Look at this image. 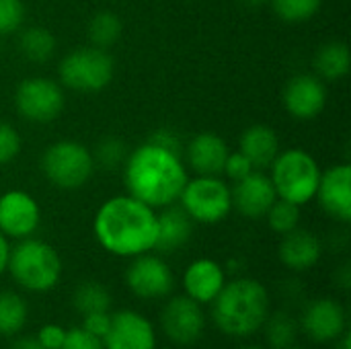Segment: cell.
Listing matches in <instances>:
<instances>
[{
  "label": "cell",
  "instance_id": "ffe728a7",
  "mask_svg": "<svg viewBox=\"0 0 351 349\" xmlns=\"http://www.w3.org/2000/svg\"><path fill=\"white\" fill-rule=\"evenodd\" d=\"M323 247L317 234L304 228H294L288 234H282V243L278 249L280 261L292 272H306L315 267L321 259Z\"/></svg>",
  "mask_w": 351,
  "mask_h": 349
},
{
  "label": "cell",
  "instance_id": "3957f363",
  "mask_svg": "<svg viewBox=\"0 0 351 349\" xmlns=\"http://www.w3.org/2000/svg\"><path fill=\"white\" fill-rule=\"evenodd\" d=\"M269 317V292L251 278H239L220 290L212 302L216 327L230 337L245 339L257 333Z\"/></svg>",
  "mask_w": 351,
  "mask_h": 349
},
{
  "label": "cell",
  "instance_id": "2e32d148",
  "mask_svg": "<svg viewBox=\"0 0 351 349\" xmlns=\"http://www.w3.org/2000/svg\"><path fill=\"white\" fill-rule=\"evenodd\" d=\"M230 193H232V208H237L241 216L251 220L265 218L267 210L278 200L274 183L269 175H265L263 171H253L245 179L237 181L234 187H230Z\"/></svg>",
  "mask_w": 351,
  "mask_h": 349
},
{
  "label": "cell",
  "instance_id": "7c38bea8",
  "mask_svg": "<svg viewBox=\"0 0 351 349\" xmlns=\"http://www.w3.org/2000/svg\"><path fill=\"white\" fill-rule=\"evenodd\" d=\"M160 325L165 335L173 344L191 346L202 337L206 329V317L202 304H197L189 296H175L165 304Z\"/></svg>",
  "mask_w": 351,
  "mask_h": 349
},
{
  "label": "cell",
  "instance_id": "8fae6325",
  "mask_svg": "<svg viewBox=\"0 0 351 349\" xmlns=\"http://www.w3.org/2000/svg\"><path fill=\"white\" fill-rule=\"evenodd\" d=\"M41 222V208L37 200L23 191L10 189L0 195V232L6 239H27L39 228Z\"/></svg>",
  "mask_w": 351,
  "mask_h": 349
},
{
  "label": "cell",
  "instance_id": "4316f807",
  "mask_svg": "<svg viewBox=\"0 0 351 349\" xmlns=\"http://www.w3.org/2000/svg\"><path fill=\"white\" fill-rule=\"evenodd\" d=\"M74 306L84 317L90 313H107L111 306L109 290L99 282H82L74 292Z\"/></svg>",
  "mask_w": 351,
  "mask_h": 349
},
{
  "label": "cell",
  "instance_id": "d4e9b609",
  "mask_svg": "<svg viewBox=\"0 0 351 349\" xmlns=\"http://www.w3.org/2000/svg\"><path fill=\"white\" fill-rule=\"evenodd\" d=\"M121 33H123L121 16L113 10H99L88 19L86 35H88L90 45H95V47L109 49L113 43L119 41Z\"/></svg>",
  "mask_w": 351,
  "mask_h": 349
},
{
  "label": "cell",
  "instance_id": "30bf717a",
  "mask_svg": "<svg viewBox=\"0 0 351 349\" xmlns=\"http://www.w3.org/2000/svg\"><path fill=\"white\" fill-rule=\"evenodd\" d=\"M125 284L134 296L144 300H156L171 294L175 278L162 257L144 253L132 257V263L125 272Z\"/></svg>",
  "mask_w": 351,
  "mask_h": 349
},
{
  "label": "cell",
  "instance_id": "f35d334b",
  "mask_svg": "<svg viewBox=\"0 0 351 349\" xmlns=\"http://www.w3.org/2000/svg\"><path fill=\"white\" fill-rule=\"evenodd\" d=\"M8 255H10V243L8 239L0 232V276L6 272L8 267Z\"/></svg>",
  "mask_w": 351,
  "mask_h": 349
},
{
  "label": "cell",
  "instance_id": "484cf974",
  "mask_svg": "<svg viewBox=\"0 0 351 349\" xmlns=\"http://www.w3.org/2000/svg\"><path fill=\"white\" fill-rule=\"evenodd\" d=\"M27 323V302L16 292H0V335H16Z\"/></svg>",
  "mask_w": 351,
  "mask_h": 349
},
{
  "label": "cell",
  "instance_id": "7bdbcfd3",
  "mask_svg": "<svg viewBox=\"0 0 351 349\" xmlns=\"http://www.w3.org/2000/svg\"><path fill=\"white\" fill-rule=\"evenodd\" d=\"M241 349H263V348H259V346H245V348H241Z\"/></svg>",
  "mask_w": 351,
  "mask_h": 349
},
{
  "label": "cell",
  "instance_id": "4dcf8cb0",
  "mask_svg": "<svg viewBox=\"0 0 351 349\" xmlns=\"http://www.w3.org/2000/svg\"><path fill=\"white\" fill-rule=\"evenodd\" d=\"M265 218H267V224H269V228L274 232L288 234V232H292L294 228L300 226V206L278 197L274 202V206L267 210Z\"/></svg>",
  "mask_w": 351,
  "mask_h": 349
},
{
  "label": "cell",
  "instance_id": "ac0fdd59",
  "mask_svg": "<svg viewBox=\"0 0 351 349\" xmlns=\"http://www.w3.org/2000/svg\"><path fill=\"white\" fill-rule=\"evenodd\" d=\"M226 284V272L224 267L208 257L195 259L187 265L183 274V290L185 296L195 300L197 304H212L214 298L220 294V290Z\"/></svg>",
  "mask_w": 351,
  "mask_h": 349
},
{
  "label": "cell",
  "instance_id": "52a82bcc",
  "mask_svg": "<svg viewBox=\"0 0 351 349\" xmlns=\"http://www.w3.org/2000/svg\"><path fill=\"white\" fill-rule=\"evenodd\" d=\"M41 171L45 179L58 189H80L95 173L93 152L82 142L58 140L43 150Z\"/></svg>",
  "mask_w": 351,
  "mask_h": 349
},
{
  "label": "cell",
  "instance_id": "603a6c76",
  "mask_svg": "<svg viewBox=\"0 0 351 349\" xmlns=\"http://www.w3.org/2000/svg\"><path fill=\"white\" fill-rule=\"evenodd\" d=\"M350 47L343 41H329L321 45L313 58L315 74L321 80H341L350 74Z\"/></svg>",
  "mask_w": 351,
  "mask_h": 349
},
{
  "label": "cell",
  "instance_id": "f546056e",
  "mask_svg": "<svg viewBox=\"0 0 351 349\" xmlns=\"http://www.w3.org/2000/svg\"><path fill=\"white\" fill-rule=\"evenodd\" d=\"M93 152V160H95V167L99 165L101 169H107V171H115L119 167H123L125 158H128V146L123 140L115 138V136H107L103 138Z\"/></svg>",
  "mask_w": 351,
  "mask_h": 349
},
{
  "label": "cell",
  "instance_id": "7a4b0ae2",
  "mask_svg": "<svg viewBox=\"0 0 351 349\" xmlns=\"http://www.w3.org/2000/svg\"><path fill=\"white\" fill-rule=\"evenodd\" d=\"M121 169L128 195L154 210L173 206L189 179L181 154L152 142L130 150Z\"/></svg>",
  "mask_w": 351,
  "mask_h": 349
},
{
  "label": "cell",
  "instance_id": "277c9868",
  "mask_svg": "<svg viewBox=\"0 0 351 349\" xmlns=\"http://www.w3.org/2000/svg\"><path fill=\"white\" fill-rule=\"evenodd\" d=\"M6 269L23 290L49 292L62 278V259L49 243L27 237L10 247Z\"/></svg>",
  "mask_w": 351,
  "mask_h": 349
},
{
  "label": "cell",
  "instance_id": "cb8c5ba5",
  "mask_svg": "<svg viewBox=\"0 0 351 349\" xmlns=\"http://www.w3.org/2000/svg\"><path fill=\"white\" fill-rule=\"evenodd\" d=\"M56 47H58L56 35L45 27H27L19 35L21 53L35 64H43L51 60V56L56 53Z\"/></svg>",
  "mask_w": 351,
  "mask_h": 349
},
{
  "label": "cell",
  "instance_id": "ab89813d",
  "mask_svg": "<svg viewBox=\"0 0 351 349\" xmlns=\"http://www.w3.org/2000/svg\"><path fill=\"white\" fill-rule=\"evenodd\" d=\"M10 349H43L39 344H37V339L35 337H25V339H19L14 346Z\"/></svg>",
  "mask_w": 351,
  "mask_h": 349
},
{
  "label": "cell",
  "instance_id": "6da1fadb",
  "mask_svg": "<svg viewBox=\"0 0 351 349\" xmlns=\"http://www.w3.org/2000/svg\"><path fill=\"white\" fill-rule=\"evenodd\" d=\"M93 232L107 253L132 259L154 251L158 216L154 208L132 195H113L99 206Z\"/></svg>",
  "mask_w": 351,
  "mask_h": 349
},
{
  "label": "cell",
  "instance_id": "836d02e7",
  "mask_svg": "<svg viewBox=\"0 0 351 349\" xmlns=\"http://www.w3.org/2000/svg\"><path fill=\"white\" fill-rule=\"evenodd\" d=\"M253 171H257V169L251 165V160L241 150H237V152H228L226 163H224V169H222V175H226V179H230L232 183H237V181L245 179Z\"/></svg>",
  "mask_w": 351,
  "mask_h": 349
},
{
  "label": "cell",
  "instance_id": "44dd1931",
  "mask_svg": "<svg viewBox=\"0 0 351 349\" xmlns=\"http://www.w3.org/2000/svg\"><path fill=\"white\" fill-rule=\"evenodd\" d=\"M239 150L251 160L257 171L269 169L274 158L280 152V138L274 128L265 123L249 125L239 140Z\"/></svg>",
  "mask_w": 351,
  "mask_h": 349
},
{
  "label": "cell",
  "instance_id": "ba28073f",
  "mask_svg": "<svg viewBox=\"0 0 351 349\" xmlns=\"http://www.w3.org/2000/svg\"><path fill=\"white\" fill-rule=\"evenodd\" d=\"M177 202H181L183 212L199 224H218L232 212L230 185L222 177L197 175L195 179H187Z\"/></svg>",
  "mask_w": 351,
  "mask_h": 349
},
{
  "label": "cell",
  "instance_id": "8992f818",
  "mask_svg": "<svg viewBox=\"0 0 351 349\" xmlns=\"http://www.w3.org/2000/svg\"><path fill=\"white\" fill-rule=\"evenodd\" d=\"M115 64L107 49L82 45L68 51L58 64L60 84L74 93H99L113 80Z\"/></svg>",
  "mask_w": 351,
  "mask_h": 349
},
{
  "label": "cell",
  "instance_id": "d6a6232c",
  "mask_svg": "<svg viewBox=\"0 0 351 349\" xmlns=\"http://www.w3.org/2000/svg\"><path fill=\"white\" fill-rule=\"evenodd\" d=\"M21 146H23V140L16 128H12L6 121H0V165L12 163L19 156Z\"/></svg>",
  "mask_w": 351,
  "mask_h": 349
},
{
  "label": "cell",
  "instance_id": "4fadbf2b",
  "mask_svg": "<svg viewBox=\"0 0 351 349\" xmlns=\"http://www.w3.org/2000/svg\"><path fill=\"white\" fill-rule=\"evenodd\" d=\"M282 103L294 119L311 121L327 105V86L317 74H296L286 82Z\"/></svg>",
  "mask_w": 351,
  "mask_h": 349
},
{
  "label": "cell",
  "instance_id": "8d00e7d4",
  "mask_svg": "<svg viewBox=\"0 0 351 349\" xmlns=\"http://www.w3.org/2000/svg\"><path fill=\"white\" fill-rule=\"evenodd\" d=\"M109 325H111L109 313H90V315H84L82 319V329L99 339L105 337V333L109 331Z\"/></svg>",
  "mask_w": 351,
  "mask_h": 349
},
{
  "label": "cell",
  "instance_id": "d6986e66",
  "mask_svg": "<svg viewBox=\"0 0 351 349\" xmlns=\"http://www.w3.org/2000/svg\"><path fill=\"white\" fill-rule=\"evenodd\" d=\"M230 148L214 132H202L195 134L185 148V158L189 169L195 175H206V177H222V169L226 163Z\"/></svg>",
  "mask_w": 351,
  "mask_h": 349
},
{
  "label": "cell",
  "instance_id": "ee69618b",
  "mask_svg": "<svg viewBox=\"0 0 351 349\" xmlns=\"http://www.w3.org/2000/svg\"><path fill=\"white\" fill-rule=\"evenodd\" d=\"M286 349H306V348H286Z\"/></svg>",
  "mask_w": 351,
  "mask_h": 349
},
{
  "label": "cell",
  "instance_id": "5b68a950",
  "mask_svg": "<svg viewBox=\"0 0 351 349\" xmlns=\"http://www.w3.org/2000/svg\"><path fill=\"white\" fill-rule=\"evenodd\" d=\"M321 173L317 158L302 148L280 150L269 165V179L276 195L300 208L317 197Z\"/></svg>",
  "mask_w": 351,
  "mask_h": 349
},
{
  "label": "cell",
  "instance_id": "5bb4252c",
  "mask_svg": "<svg viewBox=\"0 0 351 349\" xmlns=\"http://www.w3.org/2000/svg\"><path fill=\"white\" fill-rule=\"evenodd\" d=\"M103 349H156L152 323L136 311H119L111 317Z\"/></svg>",
  "mask_w": 351,
  "mask_h": 349
},
{
  "label": "cell",
  "instance_id": "e0dca14e",
  "mask_svg": "<svg viewBox=\"0 0 351 349\" xmlns=\"http://www.w3.org/2000/svg\"><path fill=\"white\" fill-rule=\"evenodd\" d=\"M317 197L321 208L335 220L348 224L351 220V167L335 165L321 173Z\"/></svg>",
  "mask_w": 351,
  "mask_h": 349
},
{
  "label": "cell",
  "instance_id": "74e56055",
  "mask_svg": "<svg viewBox=\"0 0 351 349\" xmlns=\"http://www.w3.org/2000/svg\"><path fill=\"white\" fill-rule=\"evenodd\" d=\"M148 142H152V144H156V146H160V148H167V150H171V152H177V154L183 152V144H181L179 134L173 132V130H169V128L156 130V132L148 138Z\"/></svg>",
  "mask_w": 351,
  "mask_h": 349
},
{
  "label": "cell",
  "instance_id": "d590c367",
  "mask_svg": "<svg viewBox=\"0 0 351 349\" xmlns=\"http://www.w3.org/2000/svg\"><path fill=\"white\" fill-rule=\"evenodd\" d=\"M64 337H66V329H62L56 323H47L39 329L35 339L43 349H60L64 344Z\"/></svg>",
  "mask_w": 351,
  "mask_h": 349
},
{
  "label": "cell",
  "instance_id": "f1b7e54d",
  "mask_svg": "<svg viewBox=\"0 0 351 349\" xmlns=\"http://www.w3.org/2000/svg\"><path fill=\"white\" fill-rule=\"evenodd\" d=\"M265 337L267 344L274 349H286L292 348L298 335V325L290 315H276V317H267L265 321Z\"/></svg>",
  "mask_w": 351,
  "mask_h": 349
},
{
  "label": "cell",
  "instance_id": "7402d4cb",
  "mask_svg": "<svg viewBox=\"0 0 351 349\" xmlns=\"http://www.w3.org/2000/svg\"><path fill=\"white\" fill-rule=\"evenodd\" d=\"M158 216V234H156V247L162 253H173L181 249L193 232V220L183 212V208L167 206L162 208Z\"/></svg>",
  "mask_w": 351,
  "mask_h": 349
},
{
  "label": "cell",
  "instance_id": "9c48e42d",
  "mask_svg": "<svg viewBox=\"0 0 351 349\" xmlns=\"http://www.w3.org/2000/svg\"><path fill=\"white\" fill-rule=\"evenodd\" d=\"M64 101L62 84L45 76L25 78L14 91V109L31 123H49L58 119L64 109Z\"/></svg>",
  "mask_w": 351,
  "mask_h": 349
},
{
  "label": "cell",
  "instance_id": "9a60e30c",
  "mask_svg": "<svg viewBox=\"0 0 351 349\" xmlns=\"http://www.w3.org/2000/svg\"><path fill=\"white\" fill-rule=\"evenodd\" d=\"M302 331L315 344L337 341L346 333L348 317L346 309L333 298H319L304 309Z\"/></svg>",
  "mask_w": 351,
  "mask_h": 349
},
{
  "label": "cell",
  "instance_id": "e575fe53",
  "mask_svg": "<svg viewBox=\"0 0 351 349\" xmlns=\"http://www.w3.org/2000/svg\"><path fill=\"white\" fill-rule=\"evenodd\" d=\"M60 349H103V341L90 335L88 331H84L82 327H76L66 331L64 344Z\"/></svg>",
  "mask_w": 351,
  "mask_h": 349
},
{
  "label": "cell",
  "instance_id": "1f68e13d",
  "mask_svg": "<svg viewBox=\"0 0 351 349\" xmlns=\"http://www.w3.org/2000/svg\"><path fill=\"white\" fill-rule=\"evenodd\" d=\"M25 21L23 0H0V35L16 33Z\"/></svg>",
  "mask_w": 351,
  "mask_h": 349
},
{
  "label": "cell",
  "instance_id": "b9f144b4",
  "mask_svg": "<svg viewBox=\"0 0 351 349\" xmlns=\"http://www.w3.org/2000/svg\"><path fill=\"white\" fill-rule=\"evenodd\" d=\"M241 2L249 8H259V6H265L269 0H241Z\"/></svg>",
  "mask_w": 351,
  "mask_h": 349
},
{
  "label": "cell",
  "instance_id": "60d3db41",
  "mask_svg": "<svg viewBox=\"0 0 351 349\" xmlns=\"http://www.w3.org/2000/svg\"><path fill=\"white\" fill-rule=\"evenodd\" d=\"M350 339H351V335L346 331V333L339 337V344L335 346V349H350Z\"/></svg>",
  "mask_w": 351,
  "mask_h": 349
},
{
  "label": "cell",
  "instance_id": "83f0119b",
  "mask_svg": "<svg viewBox=\"0 0 351 349\" xmlns=\"http://www.w3.org/2000/svg\"><path fill=\"white\" fill-rule=\"evenodd\" d=\"M321 2L323 0H269V6L284 23L298 25L311 21L319 12Z\"/></svg>",
  "mask_w": 351,
  "mask_h": 349
}]
</instances>
